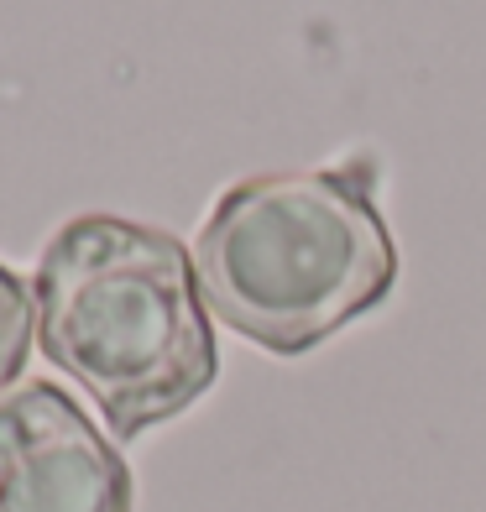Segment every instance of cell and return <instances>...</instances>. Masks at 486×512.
I'll use <instances>...</instances> for the list:
<instances>
[{
    "label": "cell",
    "mask_w": 486,
    "mask_h": 512,
    "mask_svg": "<svg viewBox=\"0 0 486 512\" xmlns=\"http://www.w3.org/2000/svg\"><path fill=\"white\" fill-rule=\"evenodd\" d=\"M37 345L95 398L115 439H136L215 387V330L194 251L121 215L58 225L32 272Z\"/></svg>",
    "instance_id": "cell-1"
},
{
    "label": "cell",
    "mask_w": 486,
    "mask_h": 512,
    "mask_svg": "<svg viewBox=\"0 0 486 512\" xmlns=\"http://www.w3.org/2000/svg\"><path fill=\"white\" fill-rule=\"evenodd\" d=\"M199 298L225 330L272 356H304L398 283V246L372 168L257 173L220 194L194 241Z\"/></svg>",
    "instance_id": "cell-2"
},
{
    "label": "cell",
    "mask_w": 486,
    "mask_h": 512,
    "mask_svg": "<svg viewBox=\"0 0 486 512\" xmlns=\"http://www.w3.org/2000/svg\"><path fill=\"white\" fill-rule=\"evenodd\" d=\"M131 471L58 382L0 392V512H131Z\"/></svg>",
    "instance_id": "cell-3"
},
{
    "label": "cell",
    "mask_w": 486,
    "mask_h": 512,
    "mask_svg": "<svg viewBox=\"0 0 486 512\" xmlns=\"http://www.w3.org/2000/svg\"><path fill=\"white\" fill-rule=\"evenodd\" d=\"M37 345V298L27 277H16L0 262V392H11L27 371V356Z\"/></svg>",
    "instance_id": "cell-4"
}]
</instances>
